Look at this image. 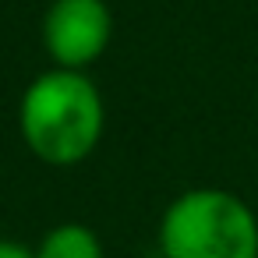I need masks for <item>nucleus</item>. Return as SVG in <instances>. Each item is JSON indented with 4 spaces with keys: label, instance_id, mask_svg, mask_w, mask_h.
I'll use <instances>...</instances> for the list:
<instances>
[{
    "label": "nucleus",
    "instance_id": "3",
    "mask_svg": "<svg viewBox=\"0 0 258 258\" xmlns=\"http://www.w3.org/2000/svg\"><path fill=\"white\" fill-rule=\"evenodd\" d=\"M113 39L106 0H53L43 15V50L53 68L89 71Z\"/></svg>",
    "mask_w": 258,
    "mask_h": 258
},
{
    "label": "nucleus",
    "instance_id": "1",
    "mask_svg": "<svg viewBox=\"0 0 258 258\" xmlns=\"http://www.w3.org/2000/svg\"><path fill=\"white\" fill-rule=\"evenodd\" d=\"M106 127V103L85 71L50 68L29 82L18 103V135L46 166H78Z\"/></svg>",
    "mask_w": 258,
    "mask_h": 258
},
{
    "label": "nucleus",
    "instance_id": "2",
    "mask_svg": "<svg viewBox=\"0 0 258 258\" xmlns=\"http://www.w3.org/2000/svg\"><path fill=\"white\" fill-rule=\"evenodd\" d=\"M163 258H258V216L226 187H187L159 216Z\"/></svg>",
    "mask_w": 258,
    "mask_h": 258
},
{
    "label": "nucleus",
    "instance_id": "4",
    "mask_svg": "<svg viewBox=\"0 0 258 258\" xmlns=\"http://www.w3.org/2000/svg\"><path fill=\"white\" fill-rule=\"evenodd\" d=\"M36 258H106V251H103V240L92 226L68 219L39 237Z\"/></svg>",
    "mask_w": 258,
    "mask_h": 258
},
{
    "label": "nucleus",
    "instance_id": "5",
    "mask_svg": "<svg viewBox=\"0 0 258 258\" xmlns=\"http://www.w3.org/2000/svg\"><path fill=\"white\" fill-rule=\"evenodd\" d=\"M0 258H36V247L11 240V237H0Z\"/></svg>",
    "mask_w": 258,
    "mask_h": 258
}]
</instances>
